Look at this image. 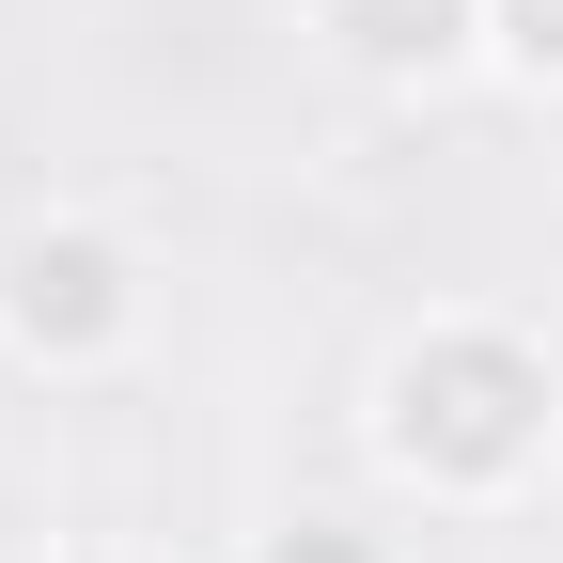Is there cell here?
<instances>
[{
	"label": "cell",
	"mask_w": 563,
	"mask_h": 563,
	"mask_svg": "<svg viewBox=\"0 0 563 563\" xmlns=\"http://www.w3.org/2000/svg\"><path fill=\"white\" fill-rule=\"evenodd\" d=\"M0 298H16L32 344H95L125 298H110V251L95 235H16V266H0Z\"/></svg>",
	"instance_id": "2"
},
{
	"label": "cell",
	"mask_w": 563,
	"mask_h": 563,
	"mask_svg": "<svg viewBox=\"0 0 563 563\" xmlns=\"http://www.w3.org/2000/svg\"><path fill=\"white\" fill-rule=\"evenodd\" d=\"M391 439L439 454V470H501L532 439V361L517 344H422V361L391 376Z\"/></svg>",
	"instance_id": "1"
},
{
	"label": "cell",
	"mask_w": 563,
	"mask_h": 563,
	"mask_svg": "<svg viewBox=\"0 0 563 563\" xmlns=\"http://www.w3.org/2000/svg\"><path fill=\"white\" fill-rule=\"evenodd\" d=\"M344 32H361L376 63H439L454 47V0H344Z\"/></svg>",
	"instance_id": "3"
},
{
	"label": "cell",
	"mask_w": 563,
	"mask_h": 563,
	"mask_svg": "<svg viewBox=\"0 0 563 563\" xmlns=\"http://www.w3.org/2000/svg\"><path fill=\"white\" fill-rule=\"evenodd\" d=\"M517 47H532V63H563V0H517Z\"/></svg>",
	"instance_id": "4"
}]
</instances>
